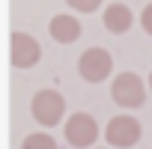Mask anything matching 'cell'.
I'll return each instance as SVG.
<instances>
[{
  "label": "cell",
  "instance_id": "6da1fadb",
  "mask_svg": "<svg viewBox=\"0 0 152 149\" xmlns=\"http://www.w3.org/2000/svg\"><path fill=\"white\" fill-rule=\"evenodd\" d=\"M30 113H33L36 122H42L48 128L51 125H60V119L66 113V99L57 90H39L33 96V102H30Z\"/></svg>",
  "mask_w": 152,
  "mask_h": 149
},
{
  "label": "cell",
  "instance_id": "3957f363",
  "mask_svg": "<svg viewBox=\"0 0 152 149\" xmlns=\"http://www.w3.org/2000/svg\"><path fill=\"white\" fill-rule=\"evenodd\" d=\"M78 72H81V78L90 81V84H102L107 81V74L113 72V57L104 51V48H90L81 54L78 60Z\"/></svg>",
  "mask_w": 152,
  "mask_h": 149
},
{
  "label": "cell",
  "instance_id": "8992f818",
  "mask_svg": "<svg viewBox=\"0 0 152 149\" xmlns=\"http://www.w3.org/2000/svg\"><path fill=\"white\" fill-rule=\"evenodd\" d=\"M104 140H107L110 146H116V149H131V146L140 140V122H137L134 116L119 113V116H113V119L107 122Z\"/></svg>",
  "mask_w": 152,
  "mask_h": 149
},
{
  "label": "cell",
  "instance_id": "ba28073f",
  "mask_svg": "<svg viewBox=\"0 0 152 149\" xmlns=\"http://www.w3.org/2000/svg\"><path fill=\"white\" fill-rule=\"evenodd\" d=\"M102 21H104V27H107L110 33L122 36L125 30H131V24H134V15H131V9H128L125 3H110V6L104 9Z\"/></svg>",
  "mask_w": 152,
  "mask_h": 149
},
{
  "label": "cell",
  "instance_id": "30bf717a",
  "mask_svg": "<svg viewBox=\"0 0 152 149\" xmlns=\"http://www.w3.org/2000/svg\"><path fill=\"white\" fill-rule=\"evenodd\" d=\"M66 3L72 9H78V12H96L102 6V0H66Z\"/></svg>",
  "mask_w": 152,
  "mask_h": 149
},
{
  "label": "cell",
  "instance_id": "9c48e42d",
  "mask_svg": "<svg viewBox=\"0 0 152 149\" xmlns=\"http://www.w3.org/2000/svg\"><path fill=\"white\" fill-rule=\"evenodd\" d=\"M21 149H57V140L51 134L39 131V134H27L24 143H21Z\"/></svg>",
  "mask_w": 152,
  "mask_h": 149
},
{
  "label": "cell",
  "instance_id": "8fae6325",
  "mask_svg": "<svg viewBox=\"0 0 152 149\" xmlns=\"http://www.w3.org/2000/svg\"><path fill=\"white\" fill-rule=\"evenodd\" d=\"M140 24H143V30H146V33L152 36V3H149V6H146V9L140 12Z\"/></svg>",
  "mask_w": 152,
  "mask_h": 149
},
{
  "label": "cell",
  "instance_id": "7c38bea8",
  "mask_svg": "<svg viewBox=\"0 0 152 149\" xmlns=\"http://www.w3.org/2000/svg\"><path fill=\"white\" fill-rule=\"evenodd\" d=\"M149 90H152V72H149Z\"/></svg>",
  "mask_w": 152,
  "mask_h": 149
},
{
  "label": "cell",
  "instance_id": "5b68a950",
  "mask_svg": "<svg viewBox=\"0 0 152 149\" xmlns=\"http://www.w3.org/2000/svg\"><path fill=\"white\" fill-rule=\"evenodd\" d=\"M42 60V45L30 33H12L9 36V63L15 69H30Z\"/></svg>",
  "mask_w": 152,
  "mask_h": 149
},
{
  "label": "cell",
  "instance_id": "52a82bcc",
  "mask_svg": "<svg viewBox=\"0 0 152 149\" xmlns=\"http://www.w3.org/2000/svg\"><path fill=\"white\" fill-rule=\"evenodd\" d=\"M48 30H51V39L54 42L72 45V42H78V36H81V21L75 15H54Z\"/></svg>",
  "mask_w": 152,
  "mask_h": 149
},
{
  "label": "cell",
  "instance_id": "277c9868",
  "mask_svg": "<svg viewBox=\"0 0 152 149\" xmlns=\"http://www.w3.org/2000/svg\"><path fill=\"white\" fill-rule=\"evenodd\" d=\"M63 134L72 146H78V149H87L96 143L99 137V122L90 116V113H72L63 125Z\"/></svg>",
  "mask_w": 152,
  "mask_h": 149
},
{
  "label": "cell",
  "instance_id": "7a4b0ae2",
  "mask_svg": "<svg viewBox=\"0 0 152 149\" xmlns=\"http://www.w3.org/2000/svg\"><path fill=\"white\" fill-rule=\"evenodd\" d=\"M110 96H113V102L119 107L131 110V107H140L146 102V87H143V81L137 78V74L122 72V74H116L113 84H110Z\"/></svg>",
  "mask_w": 152,
  "mask_h": 149
}]
</instances>
